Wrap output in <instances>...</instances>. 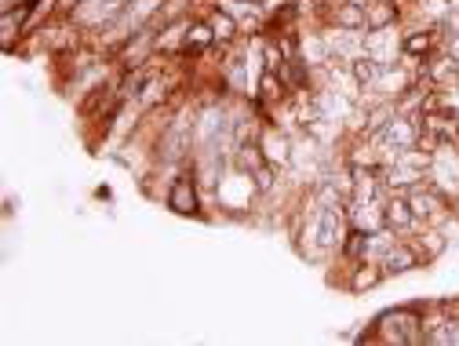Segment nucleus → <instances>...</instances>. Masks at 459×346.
Listing matches in <instances>:
<instances>
[{
    "instance_id": "6",
    "label": "nucleus",
    "mask_w": 459,
    "mask_h": 346,
    "mask_svg": "<svg viewBox=\"0 0 459 346\" xmlns=\"http://www.w3.org/2000/svg\"><path fill=\"white\" fill-rule=\"evenodd\" d=\"M125 8H128V0H81L77 22H84V26H102V22H113Z\"/></svg>"
},
{
    "instance_id": "13",
    "label": "nucleus",
    "mask_w": 459,
    "mask_h": 346,
    "mask_svg": "<svg viewBox=\"0 0 459 346\" xmlns=\"http://www.w3.org/2000/svg\"><path fill=\"white\" fill-rule=\"evenodd\" d=\"M208 26H212V37H215L219 44H226V40H234V33H238V19H234V15H230V12H215Z\"/></svg>"
},
{
    "instance_id": "7",
    "label": "nucleus",
    "mask_w": 459,
    "mask_h": 346,
    "mask_svg": "<svg viewBox=\"0 0 459 346\" xmlns=\"http://www.w3.org/2000/svg\"><path fill=\"white\" fill-rule=\"evenodd\" d=\"M379 263H383V270H386V273H409V270H416V266H420V248H416V245H409V241H394Z\"/></svg>"
},
{
    "instance_id": "2",
    "label": "nucleus",
    "mask_w": 459,
    "mask_h": 346,
    "mask_svg": "<svg viewBox=\"0 0 459 346\" xmlns=\"http://www.w3.org/2000/svg\"><path fill=\"white\" fill-rule=\"evenodd\" d=\"M157 8H160V0H128V8L109 22V30L102 33V40H106V44H121V40L135 37V33L146 26V19H153Z\"/></svg>"
},
{
    "instance_id": "15",
    "label": "nucleus",
    "mask_w": 459,
    "mask_h": 346,
    "mask_svg": "<svg viewBox=\"0 0 459 346\" xmlns=\"http://www.w3.org/2000/svg\"><path fill=\"white\" fill-rule=\"evenodd\" d=\"M427 48H430V37H427V33H412V37L405 40V51H409V55H420V51H427Z\"/></svg>"
},
{
    "instance_id": "8",
    "label": "nucleus",
    "mask_w": 459,
    "mask_h": 346,
    "mask_svg": "<svg viewBox=\"0 0 459 346\" xmlns=\"http://www.w3.org/2000/svg\"><path fill=\"white\" fill-rule=\"evenodd\" d=\"M168 208L179 212V215H194V212L201 208V204H197V186H194L190 176H179L176 183H171V190H168Z\"/></svg>"
},
{
    "instance_id": "4",
    "label": "nucleus",
    "mask_w": 459,
    "mask_h": 346,
    "mask_svg": "<svg viewBox=\"0 0 459 346\" xmlns=\"http://www.w3.org/2000/svg\"><path fill=\"white\" fill-rule=\"evenodd\" d=\"M416 139H420V132L405 121V117H394V121H386L383 125V132L376 135V143L386 150V153H394V160L405 153V150H412L416 146Z\"/></svg>"
},
{
    "instance_id": "12",
    "label": "nucleus",
    "mask_w": 459,
    "mask_h": 346,
    "mask_svg": "<svg viewBox=\"0 0 459 346\" xmlns=\"http://www.w3.org/2000/svg\"><path fill=\"white\" fill-rule=\"evenodd\" d=\"M335 22L342 30H368V8H358V4H342L335 12Z\"/></svg>"
},
{
    "instance_id": "1",
    "label": "nucleus",
    "mask_w": 459,
    "mask_h": 346,
    "mask_svg": "<svg viewBox=\"0 0 459 346\" xmlns=\"http://www.w3.org/2000/svg\"><path fill=\"white\" fill-rule=\"evenodd\" d=\"M376 332H379V339H386V342L416 346V342H423V314H420V307L386 310V314L376 317Z\"/></svg>"
},
{
    "instance_id": "3",
    "label": "nucleus",
    "mask_w": 459,
    "mask_h": 346,
    "mask_svg": "<svg viewBox=\"0 0 459 346\" xmlns=\"http://www.w3.org/2000/svg\"><path fill=\"white\" fill-rule=\"evenodd\" d=\"M351 238V229H347V215H342L339 204H328L314 215V241L321 248H342Z\"/></svg>"
},
{
    "instance_id": "5",
    "label": "nucleus",
    "mask_w": 459,
    "mask_h": 346,
    "mask_svg": "<svg viewBox=\"0 0 459 346\" xmlns=\"http://www.w3.org/2000/svg\"><path fill=\"white\" fill-rule=\"evenodd\" d=\"M409 204H412V212H416V219H441L445 215V197H441V190L434 186V183H416L412 190H409Z\"/></svg>"
},
{
    "instance_id": "18",
    "label": "nucleus",
    "mask_w": 459,
    "mask_h": 346,
    "mask_svg": "<svg viewBox=\"0 0 459 346\" xmlns=\"http://www.w3.org/2000/svg\"><path fill=\"white\" fill-rule=\"evenodd\" d=\"M342 4H358V8H368L372 0H342Z\"/></svg>"
},
{
    "instance_id": "19",
    "label": "nucleus",
    "mask_w": 459,
    "mask_h": 346,
    "mask_svg": "<svg viewBox=\"0 0 459 346\" xmlns=\"http://www.w3.org/2000/svg\"><path fill=\"white\" fill-rule=\"evenodd\" d=\"M63 8H81V0H63Z\"/></svg>"
},
{
    "instance_id": "11",
    "label": "nucleus",
    "mask_w": 459,
    "mask_h": 346,
    "mask_svg": "<svg viewBox=\"0 0 459 346\" xmlns=\"http://www.w3.org/2000/svg\"><path fill=\"white\" fill-rule=\"evenodd\" d=\"M263 160H266V164H289V160H292L289 139L277 135V132H266V135H263Z\"/></svg>"
},
{
    "instance_id": "16",
    "label": "nucleus",
    "mask_w": 459,
    "mask_h": 346,
    "mask_svg": "<svg viewBox=\"0 0 459 346\" xmlns=\"http://www.w3.org/2000/svg\"><path fill=\"white\" fill-rule=\"evenodd\" d=\"M448 51H452V59H459V33L448 40Z\"/></svg>"
},
{
    "instance_id": "14",
    "label": "nucleus",
    "mask_w": 459,
    "mask_h": 346,
    "mask_svg": "<svg viewBox=\"0 0 459 346\" xmlns=\"http://www.w3.org/2000/svg\"><path fill=\"white\" fill-rule=\"evenodd\" d=\"M394 4H390V0H372V4H368V30H386L390 22H394Z\"/></svg>"
},
{
    "instance_id": "10",
    "label": "nucleus",
    "mask_w": 459,
    "mask_h": 346,
    "mask_svg": "<svg viewBox=\"0 0 459 346\" xmlns=\"http://www.w3.org/2000/svg\"><path fill=\"white\" fill-rule=\"evenodd\" d=\"M383 215H386V226H394V229H409V226H416V212H412V204H409V197H383Z\"/></svg>"
},
{
    "instance_id": "17",
    "label": "nucleus",
    "mask_w": 459,
    "mask_h": 346,
    "mask_svg": "<svg viewBox=\"0 0 459 346\" xmlns=\"http://www.w3.org/2000/svg\"><path fill=\"white\" fill-rule=\"evenodd\" d=\"M263 4V12H273V8H281V0H259Z\"/></svg>"
},
{
    "instance_id": "9",
    "label": "nucleus",
    "mask_w": 459,
    "mask_h": 346,
    "mask_svg": "<svg viewBox=\"0 0 459 346\" xmlns=\"http://www.w3.org/2000/svg\"><path fill=\"white\" fill-rule=\"evenodd\" d=\"M194 121L190 117H179L176 125H171L168 132H164V139H160V146H164V160H176L183 150H190V135H194Z\"/></svg>"
}]
</instances>
